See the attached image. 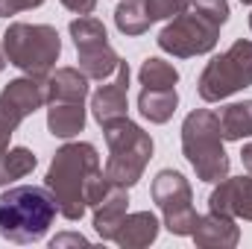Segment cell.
<instances>
[{"instance_id": "cell-14", "label": "cell", "mask_w": 252, "mask_h": 249, "mask_svg": "<svg viewBox=\"0 0 252 249\" xmlns=\"http://www.w3.org/2000/svg\"><path fill=\"white\" fill-rule=\"evenodd\" d=\"M129 187H121L112 182V187L103 193V199L97 202V205H91L94 208V232L103 238V241H115V235H118V229H121V223H124V217L129 214L126 208H129V193H126Z\"/></svg>"}, {"instance_id": "cell-19", "label": "cell", "mask_w": 252, "mask_h": 249, "mask_svg": "<svg viewBox=\"0 0 252 249\" xmlns=\"http://www.w3.org/2000/svg\"><path fill=\"white\" fill-rule=\"evenodd\" d=\"M220 118V129L226 141H244L252 138V100L244 103H229L217 112Z\"/></svg>"}, {"instance_id": "cell-22", "label": "cell", "mask_w": 252, "mask_h": 249, "mask_svg": "<svg viewBox=\"0 0 252 249\" xmlns=\"http://www.w3.org/2000/svg\"><path fill=\"white\" fill-rule=\"evenodd\" d=\"M138 79H141V88H176L179 70L170 62L158 59V56H150L147 62L141 64Z\"/></svg>"}, {"instance_id": "cell-5", "label": "cell", "mask_w": 252, "mask_h": 249, "mask_svg": "<svg viewBox=\"0 0 252 249\" xmlns=\"http://www.w3.org/2000/svg\"><path fill=\"white\" fill-rule=\"evenodd\" d=\"M106 132V147H109V161H106V176L109 182L121 187H132L141 182L150 158H153V138L129 118H121L115 124L103 126Z\"/></svg>"}, {"instance_id": "cell-11", "label": "cell", "mask_w": 252, "mask_h": 249, "mask_svg": "<svg viewBox=\"0 0 252 249\" xmlns=\"http://www.w3.org/2000/svg\"><path fill=\"white\" fill-rule=\"evenodd\" d=\"M126 112H129V64L121 59L109 82L91 94V115L100 126H109L126 118Z\"/></svg>"}, {"instance_id": "cell-25", "label": "cell", "mask_w": 252, "mask_h": 249, "mask_svg": "<svg viewBox=\"0 0 252 249\" xmlns=\"http://www.w3.org/2000/svg\"><path fill=\"white\" fill-rule=\"evenodd\" d=\"M44 0H0V18H12L27 9H38Z\"/></svg>"}, {"instance_id": "cell-4", "label": "cell", "mask_w": 252, "mask_h": 249, "mask_svg": "<svg viewBox=\"0 0 252 249\" xmlns=\"http://www.w3.org/2000/svg\"><path fill=\"white\" fill-rule=\"evenodd\" d=\"M3 50L9 64L30 76H47L62 53V38L50 24H24L15 21L3 32Z\"/></svg>"}, {"instance_id": "cell-27", "label": "cell", "mask_w": 252, "mask_h": 249, "mask_svg": "<svg viewBox=\"0 0 252 249\" xmlns=\"http://www.w3.org/2000/svg\"><path fill=\"white\" fill-rule=\"evenodd\" d=\"M64 244H76V247H88V241H85L82 235H76V232H64V235H56V238L50 241V247H53V249L64 247Z\"/></svg>"}, {"instance_id": "cell-8", "label": "cell", "mask_w": 252, "mask_h": 249, "mask_svg": "<svg viewBox=\"0 0 252 249\" xmlns=\"http://www.w3.org/2000/svg\"><path fill=\"white\" fill-rule=\"evenodd\" d=\"M67 30H70L73 44H76V62H79V70H82L88 79L106 82V79L118 70L121 56L112 50L103 21L91 18V15H79V18L70 21Z\"/></svg>"}, {"instance_id": "cell-9", "label": "cell", "mask_w": 252, "mask_h": 249, "mask_svg": "<svg viewBox=\"0 0 252 249\" xmlns=\"http://www.w3.org/2000/svg\"><path fill=\"white\" fill-rule=\"evenodd\" d=\"M220 38V27L211 24L208 18L196 15L193 9H185L182 15L170 18V24L158 32V47L176 59H190V56H202L211 53L217 47Z\"/></svg>"}, {"instance_id": "cell-29", "label": "cell", "mask_w": 252, "mask_h": 249, "mask_svg": "<svg viewBox=\"0 0 252 249\" xmlns=\"http://www.w3.org/2000/svg\"><path fill=\"white\" fill-rule=\"evenodd\" d=\"M9 138H12V135H9V132H3V129H0V156H3V153H6V150H9Z\"/></svg>"}, {"instance_id": "cell-21", "label": "cell", "mask_w": 252, "mask_h": 249, "mask_svg": "<svg viewBox=\"0 0 252 249\" xmlns=\"http://www.w3.org/2000/svg\"><path fill=\"white\" fill-rule=\"evenodd\" d=\"M115 24L118 30L135 38V35H144L150 30V18H147V9H144V0H121L118 9H115Z\"/></svg>"}, {"instance_id": "cell-20", "label": "cell", "mask_w": 252, "mask_h": 249, "mask_svg": "<svg viewBox=\"0 0 252 249\" xmlns=\"http://www.w3.org/2000/svg\"><path fill=\"white\" fill-rule=\"evenodd\" d=\"M35 164H38V158H35L32 150H27V147H12V150H6V153L0 156V187L9 185V182H18V179H24V176H30V173L35 170Z\"/></svg>"}, {"instance_id": "cell-17", "label": "cell", "mask_w": 252, "mask_h": 249, "mask_svg": "<svg viewBox=\"0 0 252 249\" xmlns=\"http://www.w3.org/2000/svg\"><path fill=\"white\" fill-rule=\"evenodd\" d=\"M85 97H88V76L79 67H56L47 73V103L53 100L85 103Z\"/></svg>"}, {"instance_id": "cell-26", "label": "cell", "mask_w": 252, "mask_h": 249, "mask_svg": "<svg viewBox=\"0 0 252 249\" xmlns=\"http://www.w3.org/2000/svg\"><path fill=\"white\" fill-rule=\"evenodd\" d=\"M62 6L73 15H91L97 9V0H62Z\"/></svg>"}, {"instance_id": "cell-16", "label": "cell", "mask_w": 252, "mask_h": 249, "mask_svg": "<svg viewBox=\"0 0 252 249\" xmlns=\"http://www.w3.org/2000/svg\"><path fill=\"white\" fill-rule=\"evenodd\" d=\"M47 129L53 138H73L85 129V103L53 100L47 103Z\"/></svg>"}, {"instance_id": "cell-6", "label": "cell", "mask_w": 252, "mask_h": 249, "mask_svg": "<svg viewBox=\"0 0 252 249\" xmlns=\"http://www.w3.org/2000/svg\"><path fill=\"white\" fill-rule=\"evenodd\" d=\"M252 85V41L238 38L229 50L214 56L196 79V94L205 103H220Z\"/></svg>"}, {"instance_id": "cell-30", "label": "cell", "mask_w": 252, "mask_h": 249, "mask_svg": "<svg viewBox=\"0 0 252 249\" xmlns=\"http://www.w3.org/2000/svg\"><path fill=\"white\" fill-rule=\"evenodd\" d=\"M6 62H9V59H6V50H3V41H0V73H3V67H6Z\"/></svg>"}, {"instance_id": "cell-3", "label": "cell", "mask_w": 252, "mask_h": 249, "mask_svg": "<svg viewBox=\"0 0 252 249\" xmlns=\"http://www.w3.org/2000/svg\"><path fill=\"white\" fill-rule=\"evenodd\" d=\"M220 118L211 109H193L182 124V153L193 167L196 179L220 182L229 176V156L223 147Z\"/></svg>"}, {"instance_id": "cell-18", "label": "cell", "mask_w": 252, "mask_h": 249, "mask_svg": "<svg viewBox=\"0 0 252 249\" xmlns=\"http://www.w3.org/2000/svg\"><path fill=\"white\" fill-rule=\"evenodd\" d=\"M176 106H179L176 88H141V94H138V112L150 124H167L173 118Z\"/></svg>"}, {"instance_id": "cell-24", "label": "cell", "mask_w": 252, "mask_h": 249, "mask_svg": "<svg viewBox=\"0 0 252 249\" xmlns=\"http://www.w3.org/2000/svg\"><path fill=\"white\" fill-rule=\"evenodd\" d=\"M150 21H170L188 9V0H144Z\"/></svg>"}, {"instance_id": "cell-1", "label": "cell", "mask_w": 252, "mask_h": 249, "mask_svg": "<svg viewBox=\"0 0 252 249\" xmlns=\"http://www.w3.org/2000/svg\"><path fill=\"white\" fill-rule=\"evenodd\" d=\"M100 173H103V167H100V156H97L94 144L73 141V144H64L56 150V156L47 167L44 185L56 196L59 214L64 220H70V223L82 220V214L88 211V187Z\"/></svg>"}, {"instance_id": "cell-2", "label": "cell", "mask_w": 252, "mask_h": 249, "mask_svg": "<svg viewBox=\"0 0 252 249\" xmlns=\"http://www.w3.org/2000/svg\"><path fill=\"white\" fill-rule=\"evenodd\" d=\"M59 214L56 196L44 185H18L0 193V238L9 244H35Z\"/></svg>"}, {"instance_id": "cell-12", "label": "cell", "mask_w": 252, "mask_h": 249, "mask_svg": "<svg viewBox=\"0 0 252 249\" xmlns=\"http://www.w3.org/2000/svg\"><path fill=\"white\" fill-rule=\"evenodd\" d=\"M208 211L232 214L252 223V173L247 176H226L208 196Z\"/></svg>"}, {"instance_id": "cell-13", "label": "cell", "mask_w": 252, "mask_h": 249, "mask_svg": "<svg viewBox=\"0 0 252 249\" xmlns=\"http://www.w3.org/2000/svg\"><path fill=\"white\" fill-rule=\"evenodd\" d=\"M193 244L202 249H232L241 241V229L235 223L232 214H220V211H208L199 217L196 229H193Z\"/></svg>"}, {"instance_id": "cell-15", "label": "cell", "mask_w": 252, "mask_h": 249, "mask_svg": "<svg viewBox=\"0 0 252 249\" xmlns=\"http://www.w3.org/2000/svg\"><path fill=\"white\" fill-rule=\"evenodd\" d=\"M158 229H161V223L153 211H132L124 217V223L115 235V244L124 249H144L158 238Z\"/></svg>"}, {"instance_id": "cell-23", "label": "cell", "mask_w": 252, "mask_h": 249, "mask_svg": "<svg viewBox=\"0 0 252 249\" xmlns=\"http://www.w3.org/2000/svg\"><path fill=\"white\" fill-rule=\"evenodd\" d=\"M188 9H193L202 18H208L217 27H223L229 21V15H232L229 12V0H188Z\"/></svg>"}, {"instance_id": "cell-31", "label": "cell", "mask_w": 252, "mask_h": 249, "mask_svg": "<svg viewBox=\"0 0 252 249\" xmlns=\"http://www.w3.org/2000/svg\"><path fill=\"white\" fill-rule=\"evenodd\" d=\"M241 3H247V6H252V0H241Z\"/></svg>"}, {"instance_id": "cell-10", "label": "cell", "mask_w": 252, "mask_h": 249, "mask_svg": "<svg viewBox=\"0 0 252 249\" xmlns=\"http://www.w3.org/2000/svg\"><path fill=\"white\" fill-rule=\"evenodd\" d=\"M47 106V76H18L0 91V129L15 132L24 118Z\"/></svg>"}, {"instance_id": "cell-28", "label": "cell", "mask_w": 252, "mask_h": 249, "mask_svg": "<svg viewBox=\"0 0 252 249\" xmlns=\"http://www.w3.org/2000/svg\"><path fill=\"white\" fill-rule=\"evenodd\" d=\"M241 161H244L247 173H252V144H247V147H244V153H241Z\"/></svg>"}, {"instance_id": "cell-32", "label": "cell", "mask_w": 252, "mask_h": 249, "mask_svg": "<svg viewBox=\"0 0 252 249\" xmlns=\"http://www.w3.org/2000/svg\"><path fill=\"white\" fill-rule=\"evenodd\" d=\"M250 30H252V15H250Z\"/></svg>"}, {"instance_id": "cell-7", "label": "cell", "mask_w": 252, "mask_h": 249, "mask_svg": "<svg viewBox=\"0 0 252 249\" xmlns=\"http://www.w3.org/2000/svg\"><path fill=\"white\" fill-rule=\"evenodd\" d=\"M150 193H153V202L164 214L167 232L176 238H190L199 223V214L193 208V190L188 179L179 170H158L150 185Z\"/></svg>"}]
</instances>
